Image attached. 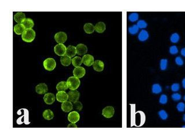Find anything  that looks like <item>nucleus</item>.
Masks as SVG:
<instances>
[{
    "label": "nucleus",
    "instance_id": "26",
    "mask_svg": "<svg viewBox=\"0 0 185 130\" xmlns=\"http://www.w3.org/2000/svg\"><path fill=\"white\" fill-rule=\"evenodd\" d=\"M82 63V58H81L80 56H75L72 59V63L73 66L75 68L80 67Z\"/></svg>",
    "mask_w": 185,
    "mask_h": 130
},
{
    "label": "nucleus",
    "instance_id": "34",
    "mask_svg": "<svg viewBox=\"0 0 185 130\" xmlns=\"http://www.w3.org/2000/svg\"><path fill=\"white\" fill-rule=\"evenodd\" d=\"M168 102V97L166 94H162L159 99V103L162 105H165Z\"/></svg>",
    "mask_w": 185,
    "mask_h": 130
},
{
    "label": "nucleus",
    "instance_id": "5",
    "mask_svg": "<svg viewBox=\"0 0 185 130\" xmlns=\"http://www.w3.org/2000/svg\"><path fill=\"white\" fill-rule=\"evenodd\" d=\"M54 39L59 44H63L67 40V35L64 32H59L54 35Z\"/></svg>",
    "mask_w": 185,
    "mask_h": 130
},
{
    "label": "nucleus",
    "instance_id": "31",
    "mask_svg": "<svg viewBox=\"0 0 185 130\" xmlns=\"http://www.w3.org/2000/svg\"><path fill=\"white\" fill-rule=\"evenodd\" d=\"M158 115L159 116L160 118L163 120H167L168 117V115L167 114V112L164 110V109H162L160 110L159 112H158Z\"/></svg>",
    "mask_w": 185,
    "mask_h": 130
},
{
    "label": "nucleus",
    "instance_id": "30",
    "mask_svg": "<svg viewBox=\"0 0 185 130\" xmlns=\"http://www.w3.org/2000/svg\"><path fill=\"white\" fill-rule=\"evenodd\" d=\"M168 59H162L160 61V68L162 71H164L167 69L168 67Z\"/></svg>",
    "mask_w": 185,
    "mask_h": 130
},
{
    "label": "nucleus",
    "instance_id": "24",
    "mask_svg": "<svg viewBox=\"0 0 185 130\" xmlns=\"http://www.w3.org/2000/svg\"><path fill=\"white\" fill-rule=\"evenodd\" d=\"M43 117L45 119L47 120H50L53 119L54 114L50 109H46L43 112Z\"/></svg>",
    "mask_w": 185,
    "mask_h": 130
},
{
    "label": "nucleus",
    "instance_id": "2",
    "mask_svg": "<svg viewBox=\"0 0 185 130\" xmlns=\"http://www.w3.org/2000/svg\"><path fill=\"white\" fill-rule=\"evenodd\" d=\"M67 84L68 88L71 91H76L80 86V81L79 78L75 77H70L67 79Z\"/></svg>",
    "mask_w": 185,
    "mask_h": 130
},
{
    "label": "nucleus",
    "instance_id": "9",
    "mask_svg": "<svg viewBox=\"0 0 185 130\" xmlns=\"http://www.w3.org/2000/svg\"><path fill=\"white\" fill-rule=\"evenodd\" d=\"M80 119V115L77 111L71 112L68 116V120L71 123H76Z\"/></svg>",
    "mask_w": 185,
    "mask_h": 130
},
{
    "label": "nucleus",
    "instance_id": "19",
    "mask_svg": "<svg viewBox=\"0 0 185 130\" xmlns=\"http://www.w3.org/2000/svg\"><path fill=\"white\" fill-rule=\"evenodd\" d=\"M77 54V48L73 46H69L67 48L66 54L65 55L69 58H72L75 56V55Z\"/></svg>",
    "mask_w": 185,
    "mask_h": 130
},
{
    "label": "nucleus",
    "instance_id": "22",
    "mask_svg": "<svg viewBox=\"0 0 185 130\" xmlns=\"http://www.w3.org/2000/svg\"><path fill=\"white\" fill-rule=\"evenodd\" d=\"M83 29L86 33L91 34L95 31V27L92 23H86L83 27Z\"/></svg>",
    "mask_w": 185,
    "mask_h": 130
},
{
    "label": "nucleus",
    "instance_id": "37",
    "mask_svg": "<svg viewBox=\"0 0 185 130\" xmlns=\"http://www.w3.org/2000/svg\"><path fill=\"white\" fill-rule=\"evenodd\" d=\"M179 52L177 46L175 45H172L169 48V53L171 55H176Z\"/></svg>",
    "mask_w": 185,
    "mask_h": 130
},
{
    "label": "nucleus",
    "instance_id": "45",
    "mask_svg": "<svg viewBox=\"0 0 185 130\" xmlns=\"http://www.w3.org/2000/svg\"><path fill=\"white\" fill-rule=\"evenodd\" d=\"M183 120L185 122V114H184L183 116Z\"/></svg>",
    "mask_w": 185,
    "mask_h": 130
},
{
    "label": "nucleus",
    "instance_id": "42",
    "mask_svg": "<svg viewBox=\"0 0 185 130\" xmlns=\"http://www.w3.org/2000/svg\"><path fill=\"white\" fill-rule=\"evenodd\" d=\"M68 128H77V126L75 124V123H71V124H69V125L68 126Z\"/></svg>",
    "mask_w": 185,
    "mask_h": 130
},
{
    "label": "nucleus",
    "instance_id": "43",
    "mask_svg": "<svg viewBox=\"0 0 185 130\" xmlns=\"http://www.w3.org/2000/svg\"><path fill=\"white\" fill-rule=\"evenodd\" d=\"M180 54H181V55H182L183 56L185 57V47L182 48L181 49V50H180Z\"/></svg>",
    "mask_w": 185,
    "mask_h": 130
},
{
    "label": "nucleus",
    "instance_id": "8",
    "mask_svg": "<svg viewBox=\"0 0 185 130\" xmlns=\"http://www.w3.org/2000/svg\"><path fill=\"white\" fill-rule=\"evenodd\" d=\"M82 62H83V63L86 66H92L94 62V57L92 55L86 54L82 58Z\"/></svg>",
    "mask_w": 185,
    "mask_h": 130
},
{
    "label": "nucleus",
    "instance_id": "41",
    "mask_svg": "<svg viewBox=\"0 0 185 130\" xmlns=\"http://www.w3.org/2000/svg\"><path fill=\"white\" fill-rule=\"evenodd\" d=\"M73 107H74V108L75 109H77V111H81L82 109V107H83V105L82 104V103L80 102V101H77L75 103H74V105H73Z\"/></svg>",
    "mask_w": 185,
    "mask_h": 130
},
{
    "label": "nucleus",
    "instance_id": "7",
    "mask_svg": "<svg viewBox=\"0 0 185 130\" xmlns=\"http://www.w3.org/2000/svg\"><path fill=\"white\" fill-rule=\"evenodd\" d=\"M68 101L71 103H75L78 101L80 97V93L77 91H71L68 92Z\"/></svg>",
    "mask_w": 185,
    "mask_h": 130
},
{
    "label": "nucleus",
    "instance_id": "15",
    "mask_svg": "<svg viewBox=\"0 0 185 130\" xmlns=\"http://www.w3.org/2000/svg\"><path fill=\"white\" fill-rule=\"evenodd\" d=\"M73 109V104L69 101H67L62 103V109L65 112H69Z\"/></svg>",
    "mask_w": 185,
    "mask_h": 130
},
{
    "label": "nucleus",
    "instance_id": "18",
    "mask_svg": "<svg viewBox=\"0 0 185 130\" xmlns=\"http://www.w3.org/2000/svg\"><path fill=\"white\" fill-rule=\"evenodd\" d=\"M77 53L79 55H85L87 52V47L83 44H79L77 47Z\"/></svg>",
    "mask_w": 185,
    "mask_h": 130
},
{
    "label": "nucleus",
    "instance_id": "14",
    "mask_svg": "<svg viewBox=\"0 0 185 130\" xmlns=\"http://www.w3.org/2000/svg\"><path fill=\"white\" fill-rule=\"evenodd\" d=\"M92 66H93V69L95 71H98V72H101L103 71L104 69V63L101 61L97 60L94 61L92 65Z\"/></svg>",
    "mask_w": 185,
    "mask_h": 130
},
{
    "label": "nucleus",
    "instance_id": "25",
    "mask_svg": "<svg viewBox=\"0 0 185 130\" xmlns=\"http://www.w3.org/2000/svg\"><path fill=\"white\" fill-rule=\"evenodd\" d=\"M60 61H61V63L62 66H68L71 63L72 59L71 58H69V56L67 55H64L61 57Z\"/></svg>",
    "mask_w": 185,
    "mask_h": 130
},
{
    "label": "nucleus",
    "instance_id": "1",
    "mask_svg": "<svg viewBox=\"0 0 185 130\" xmlns=\"http://www.w3.org/2000/svg\"><path fill=\"white\" fill-rule=\"evenodd\" d=\"M35 38V32L32 29H26L22 35V38L24 42L31 43Z\"/></svg>",
    "mask_w": 185,
    "mask_h": 130
},
{
    "label": "nucleus",
    "instance_id": "12",
    "mask_svg": "<svg viewBox=\"0 0 185 130\" xmlns=\"http://www.w3.org/2000/svg\"><path fill=\"white\" fill-rule=\"evenodd\" d=\"M56 99L60 103H64L68 100V94L65 92H58L56 94Z\"/></svg>",
    "mask_w": 185,
    "mask_h": 130
},
{
    "label": "nucleus",
    "instance_id": "35",
    "mask_svg": "<svg viewBox=\"0 0 185 130\" xmlns=\"http://www.w3.org/2000/svg\"><path fill=\"white\" fill-rule=\"evenodd\" d=\"M137 25L139 28H141V29L145 28H147V22L144 20H139L138 22H137Z\"/></svg>",
    "mask_w": 185,
    "mask_h": 130
},
{
    "label": "nucleus",
    "instance_id": "21",
    "mask_svg": "<svg viewBox=\"0 0 185 130\" xmlns=\"http://www.w3.org/2000/svg\"><path fill=\"white\" fill-rule=\"evenodd\" d=\"M68 88V85L65 81H61L56 86V89L58 92H65Z\"/></svg>",
    "mask_w": 185,
    "mask_h": 130
},
{
    "label": "nucleus",
    "instance_id": "3",
    "mask_svg": "<svg viewBox=\"0 0 185 130\" xmlns=\"http://www.w3.org/2000/svg\"><path fill=\"white\" fill-rule=\"evenodd\" d=\"M44 68L47 71H52L56 67V62L53 58H49L45 59L43 63Z\"/></svg>",
    "mask_w": 185,
    "mask_h": 130
},
{
    "label": "nucleus",
    "instance_id": "20",
    "mask_svg": "<svg viewBox=\"0 0 185 130\" xmlns=\"http://www.w3.org/2000/svg\"><path fill=\"white\" fill-rule=\"evenodd\" d=\"M149 37V34L147 31L145 30H142L139 32L138 36V38L141 42H145L147 40Z\"/></svg>",
    "mask_w": 185,
    "mask_h": 130
},
{
    "label": "nucleus",
    "instance_id": "40",
    "mask_svg": "<svg viewBox=\"0 0 185 130\" xmlns=\"http://www.w3.org/2000/svg\"><path fill=\"white\" fill-rule=\"evenodd\" d=\"M175 63L177 65V66H182L184 64V61L180 56H177L175 58Z\"/></svg>",
    "mask_w": 185,
    "mask_h": 130
},
{
    "label": "nucleus",
    "instance_id": "33",
    "mask_svg": "<svg viewBox=\"0 0 185 130\" xmlns=\"http://www.w3.org/2000/svg\"><path fill=\"white\" fill-rule=\"evenodd\" d=\"M139 19L138 13L134 12L131 13L129 16V19L131 22H135L137 21Z\"/></svg>",
    "mask_w": 185,
    "mask_h": 130
},
{
    "label": "nucleus",
    "instance_id": "39",
    "mask_svg": "<svg viewBox=\"0 0 185 130\" xmlns=\"http://www.w3.org/2000/svg\"><path fill=\"white\" fill-rule=\"evenodd\" d=\"M180 85L178 83H174L171 86V91L172 92H175V93L178 92L180 90Z\"/></svg>",
    "mask_w": 185,
    "mask_h": 130
},
{
    "label": "nucleus",
    "instance_id": "47",
    "mask_svg": "<svg viewBox=\"0 0 185 130\" xmlns=\"http://www.w3.org/2000/svg\"><path fill=\"white\" fill-rule=\"evenodd\" d=\"M182 127H183V128H185V126H182Z\"/></svg>",
    "mask_w": 185,
    "mask_h": 130
},
{
    "label": "nucleus",
    "instance_id": "32",
    "mask_svg": "<svg viewBox=\"0 0 185 130\" xmlns=\"http://www.w3.org/2000/svg\"><path fill=\"white\" fill-rule=\"evenodd\" d=\"M139 28L137 24H134L129 27V32L131 35H135L138 32Z\"/></svg>",
    "mask_w": 185,
    "mask_h": 130
},
{
    "label": "nucleus",
    "instance_id": "38",
    "mask_svg": "<svg viewBox=\"0 0 185 130\" xmlns=\"http://www.w3.org/2000/svg\"><path fill=\"white\" fill-rule=\"evenodd\" d=\"M171 98L175 101H177L180 100L182 99V96L178 93H174L171 95Z\"/></svg>",
    "mask_w": 185,
    "mask_h": 130
},
{
    "label": "nucleus",
    "instance_id": "4",
    "mask_svg": "<svg viewBox=\"0 0 185 130\" xmlns=\"http://www.w3.org/2000/svg\"><path fill=\"white\" fill-rule=\"evenodd\" d=\"M115 114L114 108L112 106H108L104 108L102 111V115L105 118H111L114 116Z\"/></svg>",
    "mask_w": 185,
    "mask_h": 130
},
{
    "label": "nucleus",
    "instance_id": "27",
    "mask_svg": "<svg viewBox=\"0 0 185 130\" xmlns=\"http://www.w3.org/2000/svg\"><path fill=\"white\" fill-rule=\"evenodd\" d=\"M22 24L24 25V26L25 27V28L26 29H31L34 25L33 20L30 18L26 19L25 20V21Z\"/></svg>",
    "mask_w": 185,
    "mask_h": 130
},
{
    "label": "nucleus",
    "instance_id": "23",
    "mask_svg": "<svg viewBox=\"0 0 185 130\" xmlns=\"http://www.w3.org/2000/svg\"><path fill=\"white\" fill-rule=\"evenodd\" d=\"M106 30V25L103 22L97 23L95 25V31L98 33H102Z\"/></svg>",
    "mask_w": 185,
    "mask_h": 130
},
{
    "label": "nucleus",
    "instance_id": "13",
    "mask_svg": "<svg viewBox=\"0 0 185 130\" xmlns=\"http://www.w3.org/2000/svg\"><path fill=\"white\" fill-rule=\"evenodd\" d=\"M48 91V88L45 83H41L36 86L35 91L39 94H45Z\"/></svg>",
    "mask_w": 185,
    "mask_h": 130
},
{
    "label": "nucleus",
    "instance_id": "29",
    "mask_svg": "<svg viewBox=\"0 0 185 130\" xmlns=\"http://www.w3.org/2000/svg\"><path fill=\"white\" fill-rule=\"evenodd\" d=\"M170 40L172 43H177L180 40V36L177 33H174L171 35Z\"/></svg>",
    "mask_w": 185,
    "mask_h": 130
},
{
    "label": "nucleus",
    "instance_id": "36",
    "mask_svg": "<svg viewBox=\"0 0 185 130\" xmlns=\"http://www.w3.org/2000/svg\"><path fill=\"white\" fill-rule=\"evenodd\" d=\"M177 109L179 112H183L185 111V104L183 102H180L177 105Z\"/></svg>",
    "mask_w": 185,
    "mask_h": 130
},
{
    "label": "nucleus",
    "instance_id": "10",
    "mask_svg": "<svg viewBox=\"0 0 185 130\" xmlns=\"http://www.w3.org/2000/svg\"><path fill=\"white\" fill-rule=\"evenodd\" d=\"M86 74V70L83 67H77L75 68L73 70V74L74 77L77 78H80L84 76Z\"/></svg>",
    "mask_w": 185,
    "mask_h": 130
},
{
    "label": "nucleus",
    "instance_id": "28",
    "mask_svg": "<svg viewBox=\"0 0 185 130\" xmlns=\"http://www.w3.org/2000/svg\"><path fill=\"white\" fill-rule=\"evenodd\" d=\"M152 92L156 94H158L162 93V86L159 84H154L152 86Z\"/></svg>",
    "mask_w": 185,
    "mask_h": 130
},
{
    "label": "nucleus",
    "instance_id": "11",
    "mask_svg": "<svg viewBox=\"0 0 185 130\" xmlns=\"http://www.w3.org/2000/svg\"><path fill=\"white\" fill-rule=\"evenodd\" d=\"M55 99H56V97L54 94L52 93H46L44 97V100L45 103L46 104H48V105L52 104L54 103Z\"/></svg>",
    "mask_w": 185,
    "mask_h": 130
},
{
    "label": "nucleus",
    "instance_id": "17",
    "mask_svg": "<svg viewBox=\"0 0 185 130\" xmlns=\"http://www.w3.org/2000/svg\"><path fill=\"white\" fill-rule=\"evenodd\" d=\"M26 19V15L23 12H17L14 15L15 21L19 24L23 23Z\"/></svg>",
    "mask_w": 185,
    "mask_h": 130
},
{
    "label": "nucleus",
    "instance_id": "16",
    "mask_svg": "<svg viewBox=\"0 0 185 130\" xmlns=\"http://www.w3.org/2000/svg\"><path fill=\"white\" fill-rule=\"evenodd\" d=\"M26 28H25V27L24 26L23 24H16L14 27V31L15 32L16 34L18 35L23 34V33L24 32V31H26Z\"/></svg>",
    "mask_w": 185,
    "mask_h": 130
},
{
    "label": "nucleus",
    "instance_id": "6",
    "mask_svg": "<svg viewBox=\"0 0 185 130\" xmlns=\"http://www.w3.org/2000/svg\"><path fill=\"white\" fill-rule=\"evenodd\" d=\"M54 53L59 56H62L66 54L67 48L63 44H58L54 47Z\"/></svg>",
    "mask_w": 185,
    "mask_h": 130
},
{
    "label": "nucleus",
    "instance_id": "44",
    "mask_svg": "<svg viewBox=\"0 0 185 130\" xmlns=\"http://www.w3.org/2000/svg\"><path fill=\"white\" fill-rule=\"evenodd\" d=\"M182 87L185 89V78H184L182 81Z\"/></svg>",
    "mask_w": 185,
    "mask_h": 130
},
{
    "label": "nucleus",
    "instance_id": "46",
    "mask_svg": "<svg viewBox=\"0 0 185 130\" xmlns=\"http://www.w3.org/2000/svg\"><path fill=\"white\" fill-rule=\"evenodd\" d=\"M183 100H184V101H185V95L184 96V97H183Z\"/></svg>",
    "mask_w": 185,
    "mask_h": 130
}]
</instances>
